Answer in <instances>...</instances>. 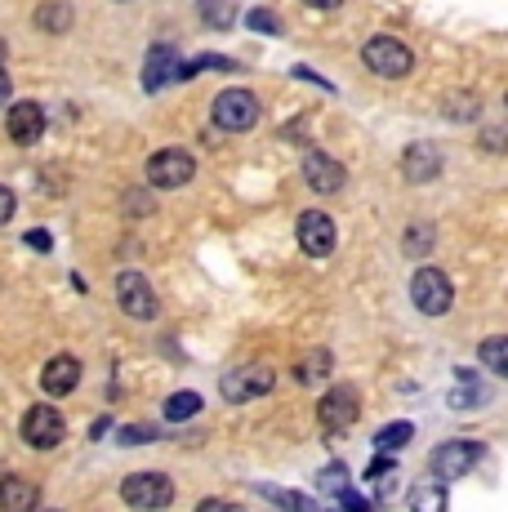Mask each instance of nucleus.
Returning <instances> with one entry per match:
<instances>
[{"instance_id": "nucleus-1", "label": "nucleus", "mask_w": 508, "mask_h": 512, "mask_svg": "<svg viewBox=\"0 0 508 512\" xmlns=\"http://www.w3.org/2000/svg\"><path fill=\"white\" fill-rule=\"evenodd\" d=\"M205 67H237V63H228V58H214V54H205L201 63H183V58L174 54L170 45H152L148 67H143V90H148V94H161L165 85L188 81V76L205 72Z\"/></svg>"}, {"instance_id": "nucleus-2", "label": "nucleus", "mask_w": 508, "mask_h": 512, "mask_svg": "<svg viewBox=\"0 0 508 512\" xmlns=\"http://www.w3.org/2000/svg\"><path fill=\"white\" fill-rule=\"evenodd\" d=\"M121 499L139 512H161L174 504V481L165 472H130L121 481Z\"/></svg>"}, {"instance_id": "nucleus-3", "label": "nucleus", "mask_w": 508, "mask_h": 512, "mask_svg": "<svg viewBox=\"0 0 508 512\" xmlns=\"http://www.w3.org/2000/svg\"><path fill=\"white\" fill-rule=\"evenodd\" d=\"M410 299H415V308L424 317H446L455 303V285L442 268H419L415 281H410Z\"/></svg>"}, {"instance_id": "nucleus-4", "label": "nucleus", "mask_w": 508, "mask_h": 512, "mask_svg": "<svg viewBox=\"0 0 508 512\" xmlns=\"http://www.w3.org/2000/svg\"><path fill=\"white\" fill-rule=\"evenodd\" d=\"M361 58H366V67L375 76H384V81H402V76H410V67H415L410 45H402L397 36H375V41H366Z\"/></svg>"}, {"instance_id": "nucleus-5", "label": "nucleus", "mask_w": 508, "mask_h": 512, "mask_svg": "<svg viewBox=\"0 0 508 512\" xmlns=\"http://www.w3.org/2000/svg\"><path fill=\"white\" fill-rule=\"evenodd\" d=\"M214 125L228 134H246L254 121H259V98H254L250 90H223L219 98H214L210 107Z\"/></svg>"}, {"instance_id": "nucleus-6", "label": "nucleus", "mask_w": 508, "mask_h": 512, "mask_svg": "<svg viewBox=\"0 0 508 512\" xmlns=\"http://www.w3.org/2000/svg\"><path fill=\"white\" fill-rule=\"evenodd\" d=\"M192 174H197V161H192L183 147H161L148 161V183L161 187V192H174V187L192 183Z\"/></svg>"}, {"instance_id": "nucleus-7", "label": "nucleus", "mask_w": 508, "mask_h": 512, "mask_svg": "<svg viewBox=\"0 0 508 512\" xmlns=\"http://www.w3.org/2000/svg\"><path fill=\"white\" fill-rule=\"evenodd\" d=\"M272 383H277V370L272 366H241L232 374H223V401H232V406H246V401L263 397V392H272Z\"/></svg>"}, {"instance_id": "nucleus-8", "label": "nucleus", "mask_w": 508, "mask_h": 512, "mask_svg": "<svg viewBox=\"0 0 508 512\" xmlns=\"http://www.w3.org/2000/svg\"><path fill=\"white\" fill-rule=\"evenodd\" d=\"M116 303H121V312L134 321L156 317V294L143 272H116Z\"/></svg>"}, {"instance_id": "nucleus-9", "label": "nucleus", "mask_w": 508, "mask_h": 512, "mask_svg": "<svg viewBox=\"0 0 508 512\" xmlns=\"http://www.w3.org/2000/svg\"><path fill=\"white\" fill-rule=\"evenodd\" d=\"M63 437H67V423H63V415H58L54 406H32L23 415V441H27V446L54 450Z\"/></svg>"}, {"instance_id": "nucleus-10", "label": "nucleus", "mask_w": 508, "mask_h": 512, "mask_svg": "<svg viewBox=\"0 0 508 512\" xmlns=\"http://www.w3.org/2000/svg\"><path fill=\"white\" fill-rule=\"evenodd\" d=\"M477 459H482V446H477V441H446V446L433 450V477L455 481V477H464V472H473Z\"/></svg>"}, {"instance_id": "nucleus-11", "label": "nucleus", "mask_w": 508, "mask_h": 512, "mask_svg": "<svg viewBox=\"0 0 508 512\" xmlns=\"http://www.w3.org/2000/svg\"><path fill=\"white\" fill-rule=\"evenodd\" d=\"M299 250L308 254V259H326L330 250H335V219L330 214H321V210H308V214H299Z\"/></svg>"}, {"instance_id": "nucleus-12", "label": "nucleus", "mask_w": 508, "mask_h": 512, "mask_svg": "<svg viewBox=\"0 0 508 512\" xmlns=\"http://www.w3.org/2000/svg\"><path fill=\"white\" fill-rule=\"evenodd\" d=\"M317 415H321V428H326V432H348L357 423V415H361L357 392L353 388H330L326 397H321Z\"/></svg>"}, {"instance_id": "nucleus-13", "label": "nucleus", "mask_w": 508, "mask_h": 512, "mask_svg": "<svg viewBox=\"0 0 508 512\" xmlns=\"http://www.w3.org/2000/svg\"><path fill=\"white\" fill-rule=\"evenodd\" d=\"M304 179H308V187H312L317 196H335L339 187L348 183V174H344V165H339L335 156L308 152V156H304Z\"/></svg>"}, {"instance_id": "nucleus-14", "label": "nucleus", "mask_w": 508, "mask_h": 512, "mask_svg": "<svg viewBox=\"0 0 508 512\" xmlns=\"http://www.w3.org/2000/svg\"><path fill=\"white\" fill-rule=\"evenodd\" d=\"M5 130H9V139L14 143L32 147L45 134V107L41 103H14L9 107V116H5Z\"/></svg>"}, {"instance_id": "nucleus-15", "label": "nucleus", "mask_w": 508, "mask_h": 512, "mask_svg": "<svg viewBox=\"0 0 508 512\" xmlns=\"http://www.w3.org/2000/svg\"><path fill=\"white\" fill-rule=\"evenodd\" d=\"M402 174L410 183H433L442 174V152L433 143H410L402 152Z\"/></svg>"}, {"instance_id": "nucleus-16", "label": "nucleus", "mask_w": 508, "mask_h": 512, "mask_svg": "<svg viewBox=\"0 0 508 512\" xmlns=\"http://www.w3.org/2000/svg\"><path fill=\"white\" fill-rule=\"evenodd\" d=\"M76 383H81V361H76V357H54V361H45L41 388L50 392V397H67V392H76Z\"/></svg>"}, {"instance_id": "nucleus-17", "label": "nucleus", "mask_w": 508, "mask_h": 512, "mask_svg": "<svg viewBox=\"0 0 508 512\" xmlns=\"http://www.w3.org/2000/svg\"><path fill=\"white\" fill-rule=\"evenodd\" d=\"M36 499H41L36 481H27V477L0 481V512H36Z\"/></svg>"}, {"instance_id": "nucleus-18", "label": "nucleus", "mask_w": 508, "mask_h": 512, "mask_svg": "<svg viewBox=\"0 0 508 512\" xmlns=\"http://www.w3.org/2000/svg\"><path fill=\"white\" fill-rule=\"evenodd\" d=\"M330 370H335V357H330L326 348H312L304 352V357L290 366V374H295V383H304V388H312V383H326Z\"/></svg>"}, {"instance_id": "nucleus-19", "label": "nucleus", "mask_w": 508, "mask_h": 512, "mask_svg": "<svg viewBox=\"0 0 508 512\" xmlns=\"http://www.w3.org/2000/svg\"><path fill=\"white\" fill-rule=\"evenodd\" d=\"M410 512H446V486L433 477L410 486Z\"/></svg>"}, {"instance_id": "nucleus-20", "label": "nucleus", "mask_w": 508, "mask_h": 512, "mask_svg": "<svg viewBox=\"0 0 508 512\" xmlns=\"http://www.w3.org/2000/svg\"><path fill=\"white\" fill-rule=\"evenodd\" d=\"M72 23H76V14H72V5H67V0H45V5L36 9V27H41V32L63 36Z\"/></svg>"}, {"instance_id": "nucleus-21", "label": "nucleus", "mask_w": 508, "mask_h": 512, "mask_svg": "<svg viewBox=\"0 0 508 512\" xmlns=\"http://www.w3.org/2000/svg\"><path fill=\"white\" fill-rule=\"evenodd\" d=\"M370 486H375V499H379V504H393V499L402 495V490H397V486H402V472H397L384 455H379V464L370 468Z\"/></svg>"}, {"instance_id": "nucleus-22", "label": "nucleus", "mask_w": 508, "mask_h": 512, "mask_svg": "<svg viewBox=\"0 0 508 512\" xmlns=\"http://www.w3.org/2000/svg\"><path fill=\"white\" fill-rule=\"evenodd\" d=\"M410 437H415V428H410V423H388V428H379V432H375V450L388 459L393 450H402Z\"/></svg>"}, {"instance_id": "nucleus-23", "label": "nucleus", "mask_w": 508, "mask_h": 512, "mask_svg": "<svg viewBox=\"0 0 508 512\" xmlns=\"http://www.w3.org/2000/svg\"><path fill=\"white\" fill-rule=\"evenodd\" d=\"M192 415H201V397H197V392H174V397L165 401V419H170V423H188Z\"/></svg>"}, {"instance_id": "nucleus-24", "label": "nucleus", "mask_w": 508, "mask_h": 512, "mask_svg": "<svg viewBox=\"0 0 508 512\" xmlns=\"http://www.w3.org/2000/svg\"><path fill=\"white\" fill-rule=\"evenodd\" d=\"M259 490H263V495H268L277 508H286V512H321L317 504H312V499L290 495V490H281V486H259Z\"/></svg>"}, {"instance_id": "nucleus-25", "label": "nucleus", "mask_w": 508, "mask_h": 512, "mask_svg": "<svg viewBox=\"0 0 508 512\" xmlns=\"http://www.w3.org/2000/svg\"><path fill=\"white\" fill-rule=\"evenodd\" d=\"M482 361L495 374H508V339H504V334H491V339L482 343Z\"/></svg>"}, {"instance_id": "nucleus-26", "label": "nucleus", "mask_w": 508, "mask_h": 512, "mask_svg": "<svg viewBox=\"0 0 508 512\" xmlns=\"http://www.w3.org/2000/svg\"><path fill=\"white\" fill-rule=\"evenodd\" d=\"M232 14H237L232 0H201V18L210 27H232Z\"/></svg>"}, {"instance_id": "nucleus-27", "label": "nucleus", "mask_w": 508, "mask_h": 512, "mask_svg": "<svg viewBox=\"0 0 508 512\" xmlns=\"http://www.w3.org/2000/svg\"><path fill=\"white\" fill-rule=\"evenodd\" d=\"M446 112L459 116V121H473V116H477V98H473V94H464V90H455V94H451V103H446Z\"/></svg>"}, {"instance_id": "nucleus-28", "label": "nucleus", "mask_w": 508, "mask_h": 512, "mask_svg": "<svg viewBox=\"0 0 508 512\" xmlns=\"http://www.w3.org/2000/svg\"><path fill=\"white\" fill-rule=\"evenodd\" d=\"M250 27L254 32H268V36H281V23L272 9H250Z\"/></svg>"}, {"instance_id": "nucleus-29", "label": "nucleus", "mask_w": 508, "mask_h": 512, "mask_svg": "<svg viewBox=\"0 0 508 512\" xmlns=\"http://www.w3.org/2000/svg\"><path fill=\"white\" fill-rule=\"evenodd\" d=\"M321 486H326V490H335V495H344V490H348V486H344V468L335 464L330 472H321Z\"/></svg>"}, {"instance_id": "nucleus-30", "label": "nucleus", "mask_w": 508, "mask_h": 512, "mask_svg": "<svg viewBox=\"0 0 508 512\" xmlns=\"http://www.w3.org/2000/svg\"><path fill=\"white\" fill-rule=\"evenodd\" d=\"M406 250L410 254H424L428 250V228H410L406 232Z\"/></svg>"}, {"instance_id": "nucleus-31", "label": "nucleus", "mask_w": 508, "mask_h": 512, "mask_svg": "<svg viewBox=\"0 0 508 512\" xmlns=\"http://www.w3.org/2000/svg\"><path fill=\"white\" fill-rule=\"evenodd\" d=\"M14 210H18L14 192H9V187H0V223H9V219H14Z\"/></svg>"}, {"instance_id": "nucleus-32", "label": "nucleus", "mask_w": 508, "mask_h": 512, "mask_svg": "<svg viewBox=\"0 0 508 512\" xmlns=\"http://www.w3.org/2000/svg\"><path fill=\"white\" fill-rule=\"evenodd\" d=\"M116 437H121V441H152L156 432H152V428H121Z\"/></svg>"}, {"instance_id": "nucleus-33", "label": "nucleus", "mask_w": 508, "mask_h": 512, "mask_svg": "<svg viewBox=\"0 0 508 512\" xmlns=\"http://www.w3.org/2000/svg\"><path fill=\"white\" fill-rule=\"evenodd\" d=\"M197 512H246V508H241V504H223V499H205Z\"/></svg>"}, {"instance_id": "nucleus-34", "label": "nucleus", "mask_w": 508, "mask_h": 512, "mask_svg": "<svg viewBox=\"0 0 508 512\" xmlns=\"http://www.w3.org/2000/svg\"><path fill=\"white\" fill-rule=\"evenodd\" d=\"M27 245H32V250H50V232H41V228H32V232H27Z\"/></svg>"}, {"instance_id": "nucleus-35", "label": "nucleus", "mask_w": 508, "mask_h": 512, "mask_svg": "<svg viewBox=\"0 0 508 512\" xmlns=\"http://www.w3.org/2000/svg\"><path fill=\"white\" fill-rule=\"evenodd\" d=\"M9 94H14V85H9V72H5V63H0V107H9Z\"/></svg>"}, {"instance_id": "nucleus-36", "label": "nucleus", "mask_w": 508, "mask_h": 512, "mask_svg": "<svg viewBox=\"0 0 508 512\" xmlns=\"http://www.w3.org/2000/svg\"><path fill=\"white\" fill-rule=\"evenodd\" d=\"M339 499H344V512H370L366 504H361V499L353 495V490H344V495H339Z\"/></svg>"}, {"instance_id": "nucleus-37", "label": "nucleus", "mask_w": 508, "mask_h": 512, "mask_svg": "<svg viewBox=\"0 0 508 512\" xmlns=\"http://www.w3.org/2000/svg\"><path fill=\"white\" fill-rule=\"evenodd\" d=\"M304 5H312V9H339L344 0H304Z\"/></svg>"}, {"instance_id": "nucleus-38", "label": "nucleus", "mask_w": 508, "mask_h": 512, "mask_svg": "<svg viewBox=\"0 0 508 512\" xmlns=\"http://www.w3.org/2000/svg\"><path fill=\"white\" fill-rule=\"evenodd\" d=\"M50 512H58V508H50Z\"/></svg>"}]
</instances>
